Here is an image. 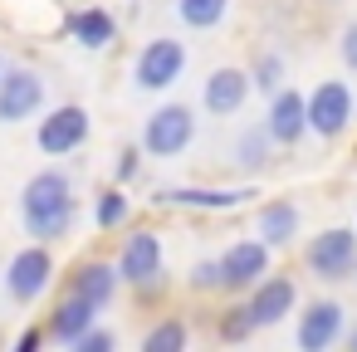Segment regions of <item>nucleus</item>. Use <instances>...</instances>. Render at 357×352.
Listing matches in <instances>:
<instances>
[{
	"instance_id": "nucleus-25",
	"label": "nucleus",
	"mask_w": 357,
	"mask_h": 352,
	"mask_svg": "<svg viewBox=\"0 0 357 352\" xmlns=\"http://www.w3.org/2000/svg\"><path fill=\"white\" fill-rule=\"evenodd\" d=\"M289 79V69H284V54H259L255 59V69H250V89H259V93H274L279 84Z\"/></svg>"
},
{
	"instance_id": "nucleus-3",
	"label": "nucleus",
	"mask_w": 357,
	"mask_h": 352,
	"mask_svg": "<svg viewBox=\"0 0 357 352\" xmlns=\"http://www.w3.org/2000/svg\"><path fill=\"white\" fill-rule=\"evenodd\" d=\"M303 264H308V274L323 279V284L352 279V269H357V230L333 225V230L313 235V240L303 245Z\"/></svg>"
},
{
	"instance_id": "nucleus-28",
	"label": "nucleus",
	"mask_w": 357,
	"mask_h": 352,
	"mask_svg": "<svg viewBox=\"0 0 357 352\" xmlns=\"http://www.w3.org/2000/svg\"><path fill=\"white\" fill-rule=\"evenodd\" d=\"M337 49H342V64H347V69L357 74V20H352V25L342 30V40H337Z\"/></svg>"
},
{
	"instance_id": "nucleus-16",
	"label": "nucleus",
	"mask_w": 357,
	"mask_h": 352,
	"mask_svg": "<svg viewBox=\"0 0 357 352\" xmlns=\"http://www.w3.org/2000/svg\"><path fill=\"white\" fill-rule=\"evenodd\" d=\"M298 225H303V211L294 201H264L259 215H255V235L269 245V250H289L298 240Z\"/></svg>"
},
{
	"instance_id": "nucleus-20",
	"label": "nucleus",
	"mask_w": 357,
	"mask_h": 352,
	"mask_svg": "<svg viewBox=\"0 0 357 352\" xmlns=\"http://www.w3.org/2000/svg\"><path fill=\"white\" fill-rule=\"evenodd\" d=\"M269 152H274V137H269V128H264V123H259V128H245V132L235 137V167H240V171H250V176H255V171H264V167L274 162Z\"/></svg>"
},
{
	"instance_id": "nucleus-33",
	"label": "nucleus",
	"mask_w": 357,
	"mask_h": 352,
	"mask_svg": "<svg viewBox=\"0 0 357 352\" xmlns=\"http://www.w3.org/2000/svg\"><path fill=\"white\" fill-rule=\"evenodd\" d=\"M0 69H6V64H0Z\"/></svg>"
},
{
	"instance_id": "nucleus-2",
	"label": "nucleus",
	"mask_w": 357,
	"mask_h": 352,
	"mask_svg": "<svg viewBox=\"0 0 357 352\" xmlns=\"http://www.w3.org/2000/svg\"><path fill=\"white\" fill-rule=\"evenodd\" d=\"M352 118H357V98H352L347 79H323L308 89V132L313 137L333 142L352 128Z\"/></svg>"
},
{
	"instance_id": "nucleus-31",
	"label": "nucleus",
	"mask_w": 357,
	"mask_h": 352,
	"mask_svg": "<svg viewBox=\"0 0 357 352\" xmlns=\"http://www.w3.org/2000/svg\"><path fill=\"white\" fill-rule=\"evenodd\" d=\"M342 342H347V347L357 352V328H347V337H342Z\"/></svg>"
},
{
	"instance_id": "nucleus-29",
	"label": "nucleus",
	"mask_w": 357,
	"mask_h": 352,
	"mask_svg": "<svg viewBox=\"0 0 357 352\" xmlns=\"http://www.w3.org/2000/svg\"><path fill=\"white\" fill-rule=\"evenodd\" d=\"M137 167H142V152H137V147H123V157H118V181H132Z\"/></svg>"
},
{
	"instance_id": "nucleus-14",
	"label": "nucleus",
	"mask_w": 357,
	"mask_h": 352,
	"mask_svg": "<svg viewBox=\"0 0 357 352\" xmlns=\"http://www.w3.org/2000/svg\"><path fill=\"white\" fill-rule=\"evenodd\" d=\"M245 98H250V74H245V69L225 64V69H211V74H206L201 103H206L211 118H235V113L245 108Z\"/></svg>"
},
{
	"instance_id": "nucleus-23",
	"label": "nucleus",
	"mask_w": 357,
	"mask_h": 352,
	"mask_svg": "<svg viewBox=\"0 0 357 352\" xmlns=\"http://www.w3.org/2000/svg\"><path fill=\"white\" fill-rule=\"evenodd\" d=\"M186 337H191V328H186L181 318H162L157 328H147L142 352H181V347H186Z\"/></svg>"
},
{
	"instance_id": "nucleus-7",
	"label": "nucleus",
	"mask_w": 357,
	"mask_h": 352,
	"mask_svg": "<svg viewBox=\"0 0 357 352\" xmlns=\"http://www.w3.org/2000/svg\"><path fill=\"white\" fill-rule=\"evenodd\" d=\"M118 279L152 293L162 289V235L157 230H132L118 250Z\"/></svg>"
},
{
	"instance_id": "nucleus-30",
	"label": "nucleus",
	"mask_w": 357,
	"mask_h": 352,
	"mask_svg": "<svg viewBox=\"0 0 357 352\" xmlns=\"http://www.w3.org/2000/svg\"><path fill=\"white\" fill-rule=\"evenodd\" d=\"M40 342H45V332H40V328H30V332H20V342H15V347H20V352H35Z\"/></svg>"
},
{
	"instance_id": "nucleus-8",
	"label": "nucleus",
	"mask_w": 357,
	"mask_h": 352,
	"mask_svg": "<svg viewBox=\"0 0 357 352\" xmlns=\"http://www.w3.org/2000/svg\"><path fill=\"white\" fill-rule=\"evenodd\" d=\"M269 259H274V250H269L259 235L235 240V245L220 254V289H225V293H250V289L269 274Z\"/></svg>"
},
{
	"instance_id": "nucleus-13",
	"label": "nucleus",
	"mask_w": 357,
	"mask_h": 352,
	"mask_svg": "<svg viewBox=\"0 0 357 352\" xmlns=\"http://www.w3.org/2000/svg\"><path fill=\"white\" fill-rule=\"evenodd\" d=\"M245 303H250V313H255L259 328H279V323L298 308V284H294L289 274H264V279L245 293Z\"/></svg>"
},
{
	"instance_id": "nucleus-22",
	"label": "nucleus",
	"mask_w": 357,
	"mask_h": 352,
	"mask_svg": "<svg viewBox=\"0 0 357 352\" xmlns=\"http://www.w3.org/2000/svg\"><path fill=\"white\" fill-rule=\"evenodd\" d=\"M215 332L225 337V342H250L255 332H259V323H255V313H250V303H230L220 318H215Z\"/></svg>"
},
{
	"instance_id": "nucleus-26",
	"label": "nucleus",
	"mask_w": 357,
	"mask_h": 352,
	"mask_svg": "<svg viewBox=\"0 0 357 352\" xmlns=\"http://www.w3.org/2000/svg\"><path fill=\"white\" fill-rule=\"evenodd\" d=\"M113 342H118V337H113L108 328H84V332L74 337V352H113Z\"/></svg>"
},
{
	"instance_id": "nucleus-32",
	"label": "nucleus",
	"mask_w": 357,
	"mask_h": 352,
	"mask_svg": "<svg viewBox=\"0 0 357 352\" xmlns=\"http://www.w3.org/2000/svg\"><path fill=\"white\" fill-rule=\"evenodd\" d=\"M352 279H357V269H352Z\"/></svg>"
},
{
	"instance_id": "nucleus-4",
	"label": "nucleus",
	"mask_w": 357,
	"mask_h": 352,
	"mask_svg": "<svg viewBox=\"0 0 357 352\" xmlns=\"http://www.w3.org/2000/svg\"><path fill=\"white\" fill-rule=\"evenodd\" d=\"M181 74H186V45L172 40V35L147 40V45L137 49V59H132V84H137L142 93H162V89H172Z\"/></svg>"
},
{
	"instance_id": "nucleus-12",
	"label": "nucleus",
	"mask_w": 357,
	"mask_h": 352,
	"mask_svg": "<svg viewBox=\"0 0 357 352\" xmlns=\"http://www.w3.org/2000/svg\"><path fill=\"white\" fill-rule=\"evenodd\" d=\"M45 108V79L35 69H0V123H25Z\"/></svg>"
},
{
	"instance_id": "nucleus-9",
	"label": "nucleus",
	"mask_w": 357,
	"mask_h": 352,
	"mask_svg": "<svg viewBox=\"0 0 357 352\" xmlns=\"http://www.w3.org/2000/svg\"><path fill=\"white\" fill-rule=\"evenodd\" d=\"M50 279H54V254L45 250V240L30 245V250H20V254L6 264V293H10L15 303H35V298L50 289Z\"/></svg>"
},
{
	"instance_id": "nucleus-10",
	"label": "nucleus",
	"mask_w": 357,
	"mask_h": 352,
	"mask_svg": "<svg viewBox=\"0 0 357 352\" xmlns=\"http://www.w3.org/2000/svg\"><path fill=\"white\" fill-rule=\"evenodd\" d=\"M264 128L274 137V147H294L298 137H308V93L303 89H274L269 93V113H264Z\"/></svg>"
},
{
	"instance_id": "nucleus-6",
	"label": "nucleus",
	"mask_w": 357,
	"mask_h": 352,
	"mask_svg": "<svg viewBox=\"0 0 357 352\" xmlns=\"http://www.w3.org/2000/svg\"><path fill=\"white\" fill-rule=\"evenodd\" d=\"M347 337V308L337 298H313L298 308V323H294V342L303 352H328Z\"/></svg>"
},
{
	"instance_id": "nucleus-27",
	"label": "nucleus",
	"mask_w": 357,
	"mask_h": 352,
	"mask_svg": "<svg viewBox=\"0 0 357 352\" xmlns=\"http://www.w3.org/2000/svg\"><path fill=\"white\" fill-rule=\"evenodd\" d=\"M196 293H206V289H220V259H201L196 269H191V279H186Z\"/></svg>"
},
{
	"instance_id": "nucleus-24",
	"label": "nucleus",
	"mask_w": 357,
	"mask_h": 352,
	"mask_svg": "<svg viewBox=\"0 0 357 352\" xmlns=\"http://www.w3.org/2000/svg\"><path fill=\"white\" fill-rule=\"evenodd\" d=\"M128 196H123V186H108L103 196H98V206H93V225L98 230H118L123 220H128Z\"/></svg>"
},
{
	"instance_id": "nucleus-21",
	"label": "nucleus",
	"mask_w": 357,
	"mask_h": 352,
	"mask_svg": "<svg viewBox=\"0 0 357 352\" xmlns=\"http://www.w3.org/2000/svg\"><path fill=\"white\" fill-rule=\"evenodd\" d=\"M176 15H181V25H191V30H215V25H225V15H230V0H176Z\"/></svg>"
},
{
	"instance_id": "nucleus-11",
	"label": "nucleus",
	"mask_w": 357,
	"mask_h": 352,
	"mask_svg": "<svg viewBox=\"0 0 357 352\" xmlns=\"http://www.w3.org/2000/svg\"><path fill=\"white\" fill-rule=\"evenodd\" d=\"M35 142H40V152H45V157H69V152H79V147L89 142V113H84L79 103L54 108L50 118H40Z\"/></svg>"
},
{
	"instance_id": "nucleus-18",
	"label": "nucleus",
	"mask_w": 357,
	"mask_h": 352,
	"mask_svg": "<svg viewBox=\"0 0 357 352\" xmlns=\"http://www.w3.org/2000/svg\"><path fill=\"white\" fill-rule=\"evenodd\" d=\"M64 25H69V35H74L84 49H108V45L118 40V20H113L103 6H84V10H74Z\"/></svg>"
},
{
	"instance_id": "nucleus-19",
	"label": "nucleus",
	"mask_w": 357,
	"mask_h": 352,
	"mask_svg": "<svg viewBox=\"0 0 357 352\" xmlns=\"http://www.w3.org/2000/svg\"><path fill=\"white\" fill-rule=\"evenodd\" d=\"M93 318H98V308H93L89 298L69 293V298L50 313V337H54V342H64V347H74V337H79L84 328H93Z\"/></svg>"
},
{
	"instance_id": "nucleus-5",
	"label": "nucleus",
	"mask_w": 357,
	"mask_h": 352,
	"mask_svg": "<svg viewBox=\"0 0 357 352\" xmlns=\"http://www.w3.org/2000/svg\"><path fill=\"white\" fill-rule=\"evenodd\" d=\"M191 142H196V113L186 103H162L147 118V128H142V152L147 157H162V162L181 157Z\"/></svg>"
},
{
	"instance_id": "nucleus-17",
	"label": "nucleus",
	"mask_w": 357,
	"mask_h": 352,
	"mask_svg": "<svg viewBox=\"0 0 357 352\" xmlns=\"http://www.w3.org/2000/svg\"><path fill=\"white\" fill-rule=\"evenodd\" d=\"M118 264H103V259H89V264H79L74 269V279H69V293H79V298H89L98 313L113 303V293H118Z\"/></svg>"
},
{
	"instance_id": "nucleus-1",
	"label": "nucleus",
	"mask_w": 357,
	"mask_h": 352,
	"mask_svg": "<svg viewBox=\"0 0 357 352\" xmlns=\"http://www.w3.org/2000/svg\"><path fill=\"white\" fill-rule=\"evenodd\" d=\"M20 215H25V230L35 240H64L69 225H74V181L69 171L50 167V171H35L20 191Z\"/></svg>"
},
{
	"instance_id": "nucleus-15",
	"label": "nucleus",
	"mask_w": 357,
	"mask_h": 352,
	"mask_svg": "<svg viewBox=\"0 0 357 352\" xmlns=\"http://www.w3.org/2000/svg\"><path fill=\"white\" fill-rule=\"evenodd\" d=\"M255 196H259L255 186H225V191H211V186H172V191H157L162 206H181V211H240Z\"/></svg>"
}]
</instances>
